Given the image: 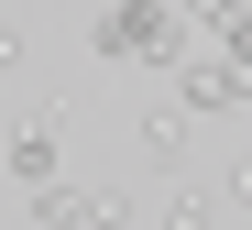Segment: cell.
I'll return each mask as SVG.
<instances>
[{
    "label": "cell",
    "mask_w": 252,
    "mask_h": 230,
    "mask_svg": "<svg viewBox=\"0 0 252 230\" xmlns=\"http://www.w3.org/2000/svg\"><path fill=\"white\" fill-rule=\"evenodd\" d=\"M88 44H99V55H121V66H164V77H176V66L197 55V22L176 11V0H110Z\"/></svg>",
    "instance_id": "cell-1"
},
{
    "label": "cell",
    "mask_w": 252,
    "mask_h": 230,
    "mask_svg": "<svg viewBox=\"0 0 252 230\" xmlns=\"http://www.w3.org/2000/svg\"><path fill=\"white\" fill-rule=\"evenodd\" d=\"M241 99H252V66H241V55H187V66H176V110L230 121Z\"/></svg>",
    "instance_id": "cell-2"
},
{
    "label": "cell",
    "mask_w": 252,
    "mask_h": 230,
    "mask_svg": "<svg viewBox=\"0 0 252 230\" xmlns=\"http://www.w3.org/2000/svg\"><path fill=\"white\" fill-rule=\"evenodd\" d=\"M55 154H66V99H44L11 131V175H22V187H55Z\"/></svg>",
    "instance_id": "cell-3"
},
{
    "label": "cell",
    "mask_w": 252,
    "mask_h": 230,
    "mask_svg": "<svg viewBox=\"0 0 252 230\" xmlns=\"http://www.w3.org/2000/svg\"><path fill=\"white\" fill-rule=\"evenodd\" d=\"M187 143H197V110H143V164H187Z\"/></svg>",
    "instance_id": "cell-4"
},
{
    "label": "cell",
    "mask_w": 252,
    "mask_h": 230,
    "mask_svg": "<svg viewBox=\"0 0 252 230\" xmlns=\"http://www.w3.org/2000/svg\"><path fill=\"white\" fill-rule=\"evenodd\" d=\"M33 219H44V230H88V187H66V175L33 187Z\"/></svg>",
    "instance_id": "cell-5"
},
{
    "label": "cell",
    "mask_w": 252,
    "mask_h": 230,
    "mask_svg": "<svg viewBox=\"0 0 252 230\" xmlns=\"http://www.w3.org/2000/svg\"><path fill=\"white\" fill-rule=\"evenodd\" d=\"M154 230H208V197H197V187H176V197L154 208Z\"/></svg>",
    "instance_id": "cell-6"
},
{
    "label": "cell",
    "mask_w": 252,
    "mask_h": 230,
    "mask_svg": "<svg viewBox=\"0 0 252 230\" xmlns=\"http://www.w3.org/2000/svg\"><path fill=\"white\" fill-rule=\"evenodd\" d=\"M88 230H143V219H132V197H121V187H88Z\"/></svg>",
    "instance_id": "cell-7"
},
{
    "label": "cell",
    "mask_w": 252,
    "mask_h": 230,
    "mask_svg": "<svg viewBox=\"0 0 252 230\" xmlns=\"http://www.w3.org/2000/svg\"><path fill=\"white\" fill-rule=\"evenodd\" d=\"M176 11H187V22H197V33H220V22H230V11H241V0H176Z\"/></svg>",
    "instance_id": "cell-8"
},
{
    "label": "cell",
    "mask_w": 252,
    "mask_h": 230,
    "mask_svg": "<svg viewBox=\"0 0 252 230\" xmlns=\"http://www.w3.org/2000/svg\"><path fill=\"white\" fill-rule=\"evenodd\" d=\"M220 55H241V66H252V11H230V22H220Z\"/></svg>",
    "instance_id": "cell-9"
},
{
    "label": "cell",
    "mask_w": 252,
    "mask_h": 230,
    "mask_svg": "<svg viewBox=\"0 0 252 230\" xmlns=\"http://www.w3.org/2000/svg\"><path fill=\"white\" fill-rule=\"evenodd\" d=\"M22 66V22H0V77H11Z\"/></svg>",
    "instance_id": "cell-10"
}]
</instances>
